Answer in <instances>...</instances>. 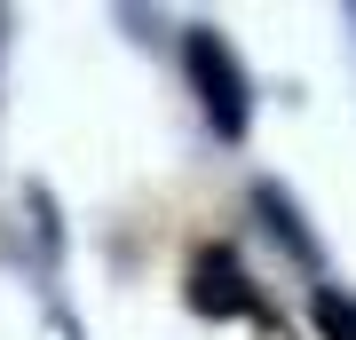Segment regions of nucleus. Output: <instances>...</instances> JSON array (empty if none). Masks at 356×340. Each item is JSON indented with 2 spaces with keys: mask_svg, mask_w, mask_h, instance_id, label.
<instances>
[{
  "mask_svg": "<svg viewBox=\"0 0 356 340\" xmlns=\"http://www.w3.org/2000/svg\"><path fill=\"white\" fill-rule=\"evenodd\" d=\"M191 301H198V309H214V316H229V309H254V293H245L238 261H229L222 245H206L198 261H191Z\"/></svg>",
  "mask_w": 356,
  "mask_h": 340,
  "instance_id": "nucleus-2",
  "label": "nucleus"
},
{
  "mask_svg": "<svg viewBox=\"0 0 356 340\" xmlns=\"http://www.w3.org/2000/svg\"><path fill=\"white\" fill-rule=\"evenodd\" d=\"M191 79H198V95H206V119L222 127V135H245V79H238V63H229V48L214 32H191Z\"/></svg>",
  "mask_w": 356,
  "mask_h": 340,
  "instance_id": "nucleus-1",
  "label": "nucleus"
},
{
  "mask_svg": "<svg viewBox=\"0 0 356 340\" xmlns=\"http://www.w3.org/2000/svg\"><path fill=\"white\" fill-rule=\"evenodd\" d=\"M309 316H317V332H325V340H356V301H348V293L317 285V301H309Z\"/></svg>",
  "mask_w": 356,
  "mask_h": 340,
  "instance_id": "nucleus-3",
  "label": "nucleus"
}]
</instances>
